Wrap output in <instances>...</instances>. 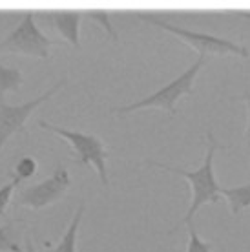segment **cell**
I'll return each mask as SVG.
<instances>
[{
  "instance_id": "obj_1",
  "label": "cell",
  "mask_w": 250,
  "mask_h": 252,
  "mask_svg": "<svg viewBox=\"0 0 250 252\" xmlns=\"http://www.w3.org/2000/svg\"><path fill=\"white\" fill-rule=\"evenodd\" d=\"M207 139H208V150L207 156H205V163L201 164L197 170H185V168H179V166H170L166 163H159V161H154V159H146L144 164L148 166H156V168H161V170L172 172V174H179V176L187 177L188 183L192 185V203H190V208L185 214V218L181 220L179 225H185V223H190L192 218L197 214L205 203H218L219 201V183L216 179V174H214V154L218 148H226L228 145H218V141L214 137L212 130L207 132ZM175 225V228L179 227ZM175 228H172L168 234L175 232Z\"/></svg>"
},
{
  "instance_id": "obj_12",
  "label": "cell",
  "mask_w": 250,
  "mask_h": 252,
  "mask_svg": "<svg viewBox=\"0 0 250 252\" xmlns=\"http://www.w3.org/2000/svg\"><path fill=\"white\" fill-rule=\"evenodd\" d=\"M35 172H37V161H35V158L24 156V158H20L17 161V164H15L13 179H17L19 183H22V181L30 179L31 176H35Z\"/></svg>"
},
{
  "instance_id": "obj_22",
  "label": "cell",
  "mask_w": 250,
  "mask_h": 252,
  "mask_svg": "<svg viewBox=\"0 0 250 252\" xmlns=\"http://www.w3.org/2000/svg\"><path fill=\"white\" fill-rule=\"evenodd\" d=\"M249 249H250V245H249Z\"/></svg>"
},
{
  "instance_id": "obj_13",
  "label": "cell",
  "mask_w": 250,
  "mask_h": 252,
  "mask_svg": "<svg viewBox=\"0 0 250 252\" xmlns=\"http://www.w3.org/2000/svg\"><path fill=\"white\" fill-rule=\"evenodd\" d=\"M0 252H22L15 238V227L13 223L0 225Z\"/></svg>"
},
{
  "instance_id": "obj_2",
  "label": "cell",
  "mask_w": 250,
  "mask_h": 252,
  "mask_svg": "<svg viewBox=\"0 0 250 252\" xmlns=\"http://www.w3.org/2000/svg\"><path fill=\"white\" fill-rule=\"evenodd\" d=\"M208 55H203L199 53L197 59L194 61V64L188 69H185L181 75L175 77L174 81H170L168 84H164L163 88H159L157 92H154L152 95L144 97L141 101L130 102L126 106H115L112 108V114L117 115H128L135 110H143V108H163L168 112L170 117L177 115V108H175V102L179 101L181 95H192L194 94V81L197 73L201 71V68L207 64Z\"/></svg>"
},
{
  "instance_id": "obj_18",
  "label": "cell",
  "mask_w": 250,
  "mask_h": 252,
  "mask_svg": "<svg viewBox=\"0 0 250 252\" xmlns=\"http://www.w3.org/2000/svg\"><path fill=\"white\" fill-rule=\"evenodd\" d=\"M245 141H247V146L250 150V102H249V123H247V133H245Z\"/></svg>"
},
{
  "instance_id": "obj_10",
  "label": "cell",
  "mask_w": 250,
  "mask_h": 252,
  "mask_svg": "<svg viewBox=\"0 0 250 252\" xmlns=\"http://www.w3.org/2000/svg\"><path fill=\"white\" fill-rule=\"evenodd\" d=\"M219 194H223L226 197V201L230 205V212L234 216L239 214L243 208L250 207V183L239 185L234 189H219Z\"/></svg>"
},
{
  "instance_id": "obj_21",
  "label": "cell",
  "mask_w": 250,
  "mask_h": 252,
  "mask_svg": "<svg viewBox=\"0 0 250 252\" xmlns=\"http://www.w3.org/2000/svg\"><path fill=\"white\" fill-rule=\"evenodd\" d=\"M0 19H4V15H0Z\"/></svg>"
},
{
  "instance_id": "obj_20",
  "label": "cell",
  "mask_w": 250,
  "mask_h": 252,
  "mask_svg": "<svg viewBox=\"0 0 250 252\" xmlns=\"http://www.w3.org/2000/svg\"><path fill=\"white\" fill-rule=\"evenodd\" d=\"M239 17H245V19H250V11H238Z\"/></svg>"
},
{
  "instance_id": "obj_5",
  "label": "cell",
  "mask_w": 250,
  "mask_h": 252,
  "mask_svg": "<svg viewBox=\"0 0 250 252\" xmlns=\"http://www.w3.org/2000/svg\"><path fill=\"white\" fill-rule=\"evenodd\" d=\"M55 40L50 38L35 22L31 11L24 13L20 22L0 40V53H20L37 59H50L51 46Z\"/></svg>"
},
{
  "instance_id": "obj_9",
  "label": "cell",
  "mask_w": 250,
  "mask_h": 252,
  "mask_svg": "<svg viewBox=\"0 0 250 252\" xmlns=\"http://www.w3.org/2000/svg\"><path fill=\"white\" fill-rule=\"evenodd\" d=\"M84 210H86V207H84V203H81L77 207V212L73 214L71 221H69L68 228H66L64 236L61 238V241L55 247L46 249V252H77V236H79V228H81Z\"/></svg>"
},
{
  "instance_id": "obj_4",
  "label": "cell",
  "mask_w": 250,
  "mask_h": 252,
  "mask_svg": "<svg viewBox=\"0 0 250 252\" xmlns=\"http://www.w3.org/2000/svg\"><path fill=\"white\" fill-rule=\"evenodd\" d=\"M38 126L46 130V132L57 133L68 141L71 148L75 150L77 159L81 164H94L97 168V174H99L100 183L104 187H110V179H108V170H106V159L110 156V152L106 150V145L104 141L99 139L94 133H86L81 132V130H69V128H64V126L53 125V123H48V121L40 119L38 121Z\"/></svg>"
},
{
  "instance_id": "obj_15",
  "label": "cell",
  "mask_w": 250,
  "mask_h": 252,
  "mask_svg": "<svg viewBox=\"0 0 250 252\" xmlns=\"http://www.w3.org/2000/svg\"><path fill=\"white\" fill-rule=\"evenodd\" d=\"M19 181L17 179H11L9 183L2 185L0 187V216H6V210H7V205L11 203V197H13V192L15 189L19 187Z\"/></svg>"
},
{
  "instance_id": "obj_17",
  "label": "cell",
  "mask_w": 250,
  "mask_h": 252,
  "mask_svg": "<svg viewBox=\"0 0 250 252\" xmlns=\"http://www.w3.org/2000/svg\"><path fill=\"white\" fill-rule=\"evenodd\" d=\"M24 252H38L30 234H26V238H24Z\"/></svg>"
},
{
  "instance_id": "obj_16",
  "label": "cell",
  "mask_w": 250,
  "mask_h": 252,
  "mask_svg": "<svg viewBox=\"0 0 250 252\" xmlns=\"http://www.w3.org/2000/svg\"><path fill=\"white\" fill-rule=\"evenodd\" d=\"M88 17H92L94 20L100 22V24L104 26V30H106V33L110 35V38H112L113 42H119V35H117L115 30H113L112 22H110V15H108L106 11H90L88 13Z\"/></svg>"
},
{
  "instance_id": "obj_7",
  "label": "cell",
  "mask_w": 250,
  "mask_h": 252,
  "mask_svg": "<svg viewBox=\"0 0 250 252\" xmlns=\"http://www.w3.org/2000/svg\"><path fill=\"white\" fill-rule=\"evenodd\" d=\"M66 82H68V79L62 77L61 81L55 82L44 94H40L38 97L31 99V101L20 102V104H7L6 101H0V150H2V146L6 145V141L11 137L13 133L24 132L26 121L30 119L33 110L38 108L48 99H51L62 86H66Z\"/></svg>"
},
{
  "instance_id": "obj_3",
  "label": "cell",
  "mask_w": 250,
  "mask_h": 252,
  "mask_svg": "<svg viewBox=\"0 0 250 252\" xmlns=\"http://www.w3.org/2000/svg\"><path fill=\"white\" fill-rule=\"evenodd\" d=\"M139 19L144 20V22H150L159 30H164V32L172 33L175 37H179L185 42V44L192 46L195 50L203 53V55H228V53H234V55H239L243 59H249L250 53L249 50L241 44H236L228 38L218 37V35H210V33H201V32H192V30H187V28H179V26H174L166 22L163 17L159 15H152V13H139Z\"/></svg>"
},
{
  "instance_id": "obj_19",
  "label": "cell",
  "mask_w": 250,
  "mask_h": 252,
  "mask_svg": "<svg viewBox=\"0 0 250 252\" xmlns=\"http://www.w3.org/2000/svg\"><path fill=\"white\" fill-rule=\"evenodd\" d=\"M234 101H247V102H250V94L247 92V94H243L241 97H236Z\"/></svg>"
},
{
  "instance_id": "obj_8",
  "label": "cell",
  "mask_w": 250,
  "mask_h": 252,
  "mask_svg": "<svg viewBox=\"0 0 250 252\" xmlns=\"http://www.w3.org/2000/svg\"><path fill=\"white\" fill-rule=\"evenodd\" d=\"M48 20L69 44L81 48V11H53L48 15Z\"/></svg>"
},
{
  "instance_id": "obj_6",
  "label": "cell",
  "mask_w": 250,
  "mask_h": 252,
  "mask_svg": "<svg viewBox=\"0 0 250 252\" xmlns=\"http://www.w3.org/2000/svg\"><path fill=\"white\" fill-rule=\"evenodd\" d=\"M69 187H71V176H69L68 168L61 163L57 164L50 177L22 190L17 197V205L40 210V208L55 203L57 199H61Z\"/></svg>"
},
{
  "instance_id": "obj_14",
  "label": "cell",
  "mask_w": 250,
  "mask_h": 252,
  "mask_svg": "<svg viewBox=\"0 0 250 252\" xmlns=\"http://www.w3.org/2000/svg\"><path fill=\"white\" fill-rule=\"evenodd\" d=\"M187 252H212V243L203 241L199 238V234L195 230L194 223H188V247Z\"/></svg>"
},
{
  "instance_id": "obj_11",
  "label": "cell",
  "mask_w": 250,
  "mask_h": 252,
  "mask_svg": "<svg viewBox=\"0 0 250 252\" xmlns=\"http://www.w3.org/2000/svg\"><path fill=\"white\" fill-rule=\"evenodd\" d=\"M22 81L24 77L19 68H11L0 63V101H4V95L7 92H19Z\"/></svg>"
}]
</instances>
